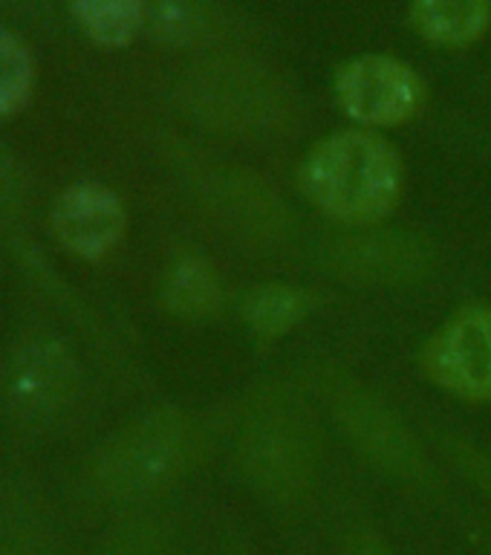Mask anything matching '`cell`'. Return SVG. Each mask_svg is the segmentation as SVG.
I'll list each match as a JSON object with an SVG mask.
<instances>
[{
    "label": "cell",
    "instance_id": "cell-1",
    "mask_svg": "<svg viewBox=\"0 0 491 555\" xmlns=\"http://www.w3.org/2000/svg\"><path fill=\"white\" fill-rule=\"evenodd\" d=\"M301 185L324 215L347 225H371L399 203L402 159L379 133L345 130L321 139L307 154Z\"/></svg>",
    "mask_w": 491,
    "mask_h": 555
},
{
    "label": "cell",
    "instance_id": "cell-2",
    "mask_svg": "<svg viewBox=\"0 0 491 555\" xmlns=\"http://www.w3.org/2000/svg\"><path fill=\"white\" fill-rule=\"evenodd\" d=\"M237 460L251 489L275 509H298L319 480V440L310 420L281 402L249 416Z\"/></svg>",
    "mask_w": 491,
    "mask_h": 555
},
{
    "label": "cell",
    "instance_id": "cell-3",
    "mask_svg": "<svg viewBox=\"0 0 491 555\" xmlns=\"http://www.w3.org/2000/svg\"><path fill=\"white\" fill-rule=\"evenodd\" d=\"M191 428L180 411L163 408L121 428L95 463V480L107 498L147 501L171 489L189 468Z\"/></svg>",
    "mask_w": 491,
    "mask_h": 555
},
{
    "label": "cell",
    "instance_id": "cell-4",
    "mask_svg": "<svg viewBox=\"0 0 491 555\" xmlns=\"http://www.w3.org/2000/svg\"><path fill=\"white\" fill-rule=\"evenodd\" d=\"M336 420L359 454L379 472L408 483L425 486L431 480V466L419 442L393 408L367 390L345 388L336 397Z\"/></svg>",
    "mask_w": 491,
    "mask_h": 555
},
{
    "label": "cell",
    "instance_id": "cell-5",
    "mask_svg": "<svg viewBox=\"0 0 491 555\" xmlns=\"http://www.w3.org/2000/svg\"><path fill=\"white\" fill-rule=\"evenodd\" d=\"M78 364L64 341L35 336L17 347L3 373L9 411L24 423H47L76 397Z\"/></svg>",
    "mask_w": 491,
    "mask_h": 555
},
{
    "label": "cell",
    "instance_id": "cell-6",
    "mask_svg": "<svg viewBox=\"0 0 491 555\" xmlns=\"http://www.w3.org/2000/svg\"><path fill=\"white\" fill-rule=\"evenodd\" d=\"M336 93L350 119L371 128H390L416 116L425 87L405 61L362 55L338 69Z\"/></svg>",
    "mask_w": 491,
    "mask_h": 555
},
{
    "label": "cell",
    "instance_id": "cell-7",
    "mask_svg": "<svg viewBox=\"0 0 491 555\" xmlns=\"http://www.w3.org/2000/svg\"><path fill=\"white\" fill-rule=\"evenodd\" d=\"M425 376L466 399H491V307L457 312L423 353Z\"/></svg>",
    "mask_w": 491,
    "mask_h": 555
},
{
    "label": "cell",
    "instance_id": "cell-8",
    "mask_svg": "<svg viewBox=\"0 0 491 555\" xmlns=\"http://www.w3.org/2000/svg\"><path fill=\"white\" fill-rule=\"evenodd\" d=\"M199 119L225 133L258 137L284 119V95L263 73L223 64L194 95Z\"/></svg>",
    "mask_w": 491,
    "mask_h": 555
},
{
    "label": "cell",
    "instance_id": "cell-9",
    "mask_svg": "<svg viewBox=\"0 0 491 555\" xmlns=\"http://www.w3.org/2000/svg\"><path fill=\"white\" fill-rule=\"evenodd\" d=\"M327 263L353 284L402 286L431 275L434 251L414 234L356 232L330 246Z\"/></svg>",
    "mask_w": 491,
    "mask_h": 555
},
{
    "label": "cell",
    "instance_id": "cell-10",
    "mask_svg": "<svg viewBox=\"0 0 491 555\" xmlns=\"http://www.w3.org/2000/svg\"><path fill=\"white\" fill-rule=\"evenodd\" d=\"M52 229L64 249L99 260L125 234V206L102 182H76L52 206Z\"/></svg>",
    "mask_w": 491,
    "mask_h": 555
},
{
    "label": "cell",
    "instance_id": "cell-11",
    "mask_svg": "<svg viewBox=\"0 0 491 555\" xmlns=\"http://www.w3.org/2000/svg\"><path fill=\"white\" fill-rule=\"evenodd\" d=\"M208 199L225 229L255 246L281 243L293 229L284 199L267 182L237 168H223L208 180Z\"/></svg>",
    "mask_w": 491,
    "mask_h": 555
},
{
    "label": "cell",
    "instance_id": "cell-12",
    "mask_svg": "<svg viewBox=\"0 0 491 555\" xmlns=\"http://www.w3.org/2000/svg\"><path fill=\"white\" fill-rule=\"evenodd\" d=\"M163 301L177 319L206 321L223 310V281L208 260L182 255L165 272Z\"/></svg>",
    "mask_w": 491,
    "mask_h": 555
},
{
    "label": "cell",
    "instance_id": "cell-13",
    "mask_svg": "<svg viewBox=\"0 0 491 555\" xmlns=\"http://www.w3.org/2000/svg\"><path fill=\"white\" fill-rule=\"evenodd\" d=\"M414 24L440 47H466L491 24V0H414Z\"/></svg>",
    "mask_w": 491,
    "mask_h": 555
},
{
    "label": "cell",
    "instance_id": "cell-14",
    "mask_svg": "<svg viewBox=\"0 0 491 555\" xmlns=\"http://www.w3.org/2000/svg\"><path fill=\"white\" fill-rule=\"evenodd\" d=\"M312 310V295L289 284H260L243 298V321L258 341H275L301 324Z\"/></svg>",
    "mask_w": 491,
    "mask_h": 555
},
{
    "label": "cell",
    "instance_id": "cell-15",
    "mask_svg": "<svg viewBox=\"0 0 491 555\" xmlns=\"http://www.w3.org/2000/svg\"><path fill=\"white\" fill-rule=\"evenodd\" d=\"M78 24L102 47H125L145 21L142 0H69Z\"/></svg>",
    "mask_w": 491,
    "mask_h": 555
},
{
    "label": "cell",
    "instance_id": "cell-16",
    "mask_svg": "<svg viewBox=\"0 0 491 555\" xmlns=\"http://www.w3.org/2000/svg\"><path fill=\"white\" fill-rule=\"evenodd\" d=\"M33 87V59L24 41L0 29V116L17 111Z\"/></svg>",
    "mask_w": 491,
    "mask_h": 555
},
{
    "label": "cell",
    "instance_id": "cell-17",
    "mask_svg": "<svg viewBox=\"0 0 491 555\" xmlns=\"http://www.w3.org/2000/svg\"><path fill=\"white\" fill-rule=\"evenodd\" d=\"M151 26L163 41L189 43L206 33L208 17L197 0H156Z\"/></svg>",
    "mask_w": 491,
    "mask_h": 555
},
{
    "label": "cell",
    "instance_id": "cell-18",
    "mask_svg": "<svg viewBox=\"0 0 491 555\" xmlns=\"http://www.w3.org/2000/svg\"><path fill=\"white\" fill-rule=\"evenodd\" d=\"M345 555H399L393 546L371 529H356L345 541Z\"/></svg>",
    "mask_w": 491,
    "mask_h": 555
},
{
    "label": "cell",
    "instance_id": "cell-19",
    "mask_svg": "<svg viewBox=\"0 0 491 555\" xmlns=\"http://www.w3.org/2000/svg\"><path fill=\"white\" fill-rule=\"evenodd\" d=\"M463 463H466L468 475H471L477 480V486H483L486 492L491 494V463H489V460L463 457Z\"/></svg>",
    "mask_w": 491,
    "mask_h": 555
},
{
    "label": "cell",
    "instance_id": "cell-20",
    "mask_svg": "<svg viewBox=\"0 0 491 555\" xmlns=\"http://www.w3.org/2000/svg\"><path fill=\"white\" fill-rule=\"evenodd\" d=\"M489 555H491V544H489Z\"/></svg>",
    "mask_w": 491,
    "mask_h": 555
}]
</instances>
